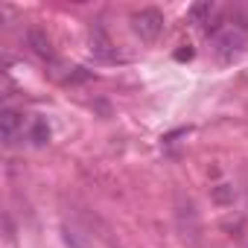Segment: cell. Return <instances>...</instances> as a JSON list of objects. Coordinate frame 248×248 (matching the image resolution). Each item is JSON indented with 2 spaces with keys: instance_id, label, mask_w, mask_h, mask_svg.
Segmentation results:
<instances>
[{
  "instance_id": "obj_6",
  "label": "cell",
  "mask_w": 248,
  "mask_h": 248,
  "mask_svg": "<svg viewBox=\"0 0 248 248\" xmlns=\"http://www.w3.org/2000/svg\"><path fill=\"white\" fill-rule=\"evenodd\" d=\"M30 140L35 146H44L50 140V126H47V120H32V126H30Z\"/></svg>"
},
{
  "instance_id": "obj_10",
  "label": "cell",
  "mask_w": 248,
  "mask_h": 248,
  "mask_svg": "<svg viewBox=\"0 0 248 248\" xmlns=\"http://www.w3.org/2000/svg\"><path fill=\"white\" fill-rule=\"evenodd\" d=\"M175 59H178V62H184V59H193V50H190V47H187V50H178V53H175Z\"/></svg>"
},
{
  "instance_id": "obj_8",
  "label": "cell",
  "mask_w": 248,
  "mask_h": 248,
  "mask_svg": "<svg viewBox=\"0 0 248 248\" xmlns=\"http://www.w3.org/2000/svg\"><path fill=\"white\" fill-rule=\"evenodd\" d=\"M213 202H219V204H228V202H233V187H228V184H219V187H213Z\"/></svg>"
},
{
  "instance_id": "obj_4",
  "label": "cell",
  "mask_w": 248,
  "mask_h": 248,
  "mask_svg": "<svg viewBox=\"0 0 248 248\" xmlns=\"http://www.w3.org/2000/svg\"><path fill=\"white\" fill-rule=\"evenodd\" d=\"M27 47H30L35 56H41V59H53V41H50V35H47L44 30H38V27H30V30H27Z\"/></svg>"
},
{
  "instance_id": "obj_5",
  "label": "cell",
  "mask_w": 248,
  "mask_h": 248,
  "mask_svg": "<svg viewBox=\"0 0 248 248\" xmlns=\"http://www.w3.org/2000/svg\"><path fill=\"white\" fill-rule=\"evenodd\" d=\"M239 47H242V38H239L236 32H222V35H216V50H219L222 56H233Z\"/></svg>"
},
{
  "instance_id": "obj_3",
  "label": "cell",
  "mask_w": 248,
  "mask_h": 248,
  "mask_svg": "<svg viewBox=\"0 0 248 248\" xmlns=\"http://www.w3.org/2000/svg\"><path fill=\"white\" fill-rule=\"evenodd\" d=\"M21 132H24V114L15 111V108H3V114H0V135H3V143H15Z\"/></svg>"
},
{
  "instance_id": "obj_1",
  "label": "cell",
  "mask_w": 248,
  "mask_h": 248,
  "mask_svg": "<svg viewBox=\"0 0 248 248\" xmlns=\"http://www.w3.org/2000/svg\"><path fill=\"white\" fill-rule=\"evenodd\" d=\"M164 27H167V21L158 9H140L132 15V30L140 41H158L164 35Z\"/></svg>"
},
{
  "instance_id": "obj_9",
  "label": "cell",
  "mask_w": 248,
  "mask_h": 248,
  "mask_svg": "<svg viewBox=\"0 0 248 248\" xmlns=\"http://www.w3.org/2000/svg\"><path fill=\"white\" fill-rule=\"evenodd\" d=\"M64 242L70 248H88V239H82L79 231H73V228H64Z\"/></svg>"
},
{
  "instance_id": "obj_2",
  "label": "cell",
  "mask_w": 248,
  "mask_h": 248,
  "mask_svg": "<svg viewBox=\"0 0 248 248\" xmlns=\"http://www.w3.org/2000/svg\"><path fill=\"white\" fill-rule=\"evenodd\" d=\"M91 53H93L99 62H117L114 44H111L108 32L102 30V24H93V27H91Z\"/></svg>"
},
{
  "instance_id": "obj_7",
  "label": "cell",
  "mask_w": 248,
  "mask_h": 248,
  "mask_svg": "<svg viewBox=\"0 0 248 248\" xmlns=\"http://www.w3.org/2000/svg\"><path fill=\"white\" fill-rule=\"evenodd\" d=\"M210 12H213V3H196V6H190L187 18H190L193 24H207L204 18H210Z\"/></svg>"
}]
</instances>
